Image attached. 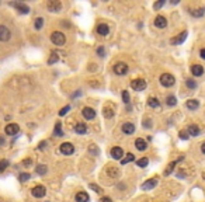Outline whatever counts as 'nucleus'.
Instances as JSON below:
<instances>
[{
    "label": "nucleus",
    "mask_w": 205,
    "mask_h": 202,
    "mask_svg": "<svg viewBox=\"0 0 205 202\" xmlns=\"http://www.w3.org/2000/svg\"><path fill=\"white\" fill-rule=\"evenodd\" d=\"M51 41H52V44L58 45V46H62L66 42V37L61 31H53L52 34H51Z\"/></svg>",
    "instance_id": "obj_1"
},
{
    "label": "nucleus",
    "mask_w": 205,
    "mask_h": 202,
    "mask_svg": "<svg viewBox=\"0 0 205 202\" xmlns=\"http://www.w3.org/2000/svg\"><path fill=\"white\" fill-rule=\"evenodd\" d=\"M174 83H176V79H174L173 74L163 73L160 76V84L163 87H171V86H174Z\"/></svg>",
    "instance_id": "obj_2"
},
{
    "label": "nucleus",
    "mask_w": 205,
    "mask_h": 202,
    "mask_svg": "<svg viewBox=\"0 0 205 202\" xmlns=\"http://www.w3.org/2000/svg\"><path fill=\"white\" fill-rule=\"evenodd\" d=\"M113 70H114V73H115V74L122 76V74H126V72H128V65H126V63H124V62H118V63H115V65H114Z\"/></svg>",
    "instance_id": "obj_3"
},
{
    "label": "nucleus",
    "mask_w": 205,
    "mask_h": 202,
    "mask_svg": "<svg viewBox=\"0 0 205 202\" xmlns=\"http://www.w3.org/2000/svg\"><path fill=\"white\" fill-rule=\"evenodd\" d=\"M131 87L136 91H142V90L146 89V81L143 79H135L131 81Z\"/></svg>",
    "instance_id": "obj_4"
},
{
    "label": "nucleus",
    "mask_w": 205,
    "mask_h": 202,
    "mask_svg": "<svg viewBox=\"0 0 205 202\" xmlns=\"http://www.w3.org/2000/svg\"><path fill=\"white\" fill-rule=\"evenodd\" d=\"M62 8V4L59 0H49L48 2V10L51 11V13H59Z\"/></svg>",
    "instance_id": "obj_5"
},
{
    "label": "nucleus",
    "mask_w": 205,
    "mask_h": 202,
    "mask_svg": "<svg viewBox=\"0 0 205 202\" xmlns=\"http://www.w3.org/2000/svg\"><path fill=\"white\" fill-rule=\"evenodd\" d=\"M19 131H20V126L17 125V123H8V125H6V128H4L6 135H10V136L17 135Z\"/></svg>",
    "instance_id": "obj_6"
},
{
    "label": "nucleus",
    "mask_w": 205,
    "mask_h": 202,
    "mask_svg": "<svg viewBox=\"0 0 205 202\" xmlns=\"http://www.w3.org/2000/svg\"><path fill=\"white\" fill-rule=\"evenodd\" d=\"M31 194H32V197H35V198H42V197H45V194H47V189H45V187H42V185H37L31 189Z\"/></svg>",
    "instance_id": "obj_7"
},
{
    "label": "nucleus",
    "mask_w": 205,
    "mask_h": 202,
    "mask_svg": "<svg viewBox=\"0 0 205 202\" xmlns=\"http://www.w3.org/2000/svg\"><path fill=\"white\" fill-rule=\"evenodd\" d=\"M10 37H11L10 30H8L7 27H4V25H0V41L6 42V41L10 40Z\"/></svg>",
    "instance_id": "obj_8"
},
{
    "label": "nucleus",
    "mask_w": 205,
    "mask_h": 202,
    "mask_svg": "<svg viewBox=\"0 0 205 202\" xmlns=\"http://www.w3.org/2000/svg\"><path fill=\"white\" fill-rule=\"evenodd\" d=\"M73 152H75V146L72 143L66 142V143H62L61 145V153H62V155L69 156V155H72Z\"/></svg>",
    "instance_id": "obj_9"
},
{
    "label": "nucleus",
    "mask_w": 205,
    "mask_h": 202,
    "mask_svg": "<svg viewBox=\"0 0 205 202\" xmlns=\"http://www.w3.org/2000/svg\"><path fill=\"white\" fill-rule=\"evenodd\" d=\"M10 6L11 7H16L17 10L20 11L21 14H27L30 11V7L27 4H24V3H17V2H13V3H10Z\"/></svg>",
    "instance_id": "obj_10"
},
{
    "label": "nucleus",
    "mask_w": 205,
    "mask_h": 202,
    "mask_svg": "<svg viewBox=\"0 0 205 202\" xmlns=\"http://www.w3.org/2000/svg\"><path fill=\"white\" fill-rule=\"evenodd\" d=\"M111 156H113L114 160H122L124 150L121 147H113V149H111Z\"/></svg>",
    "instance_id": "obj_11"
},
{
    "label": "nucleus",
    "mask_w": 205,
    "mask_h": 202,
    "mask_svg": "<svg viewBox=\"0 0 205 202\" xmlns=\"http://www.w3.org/2000/svg\"><path fill=\"white\" fill-rule=\"evenodd\" d=\"M83 117L86 119H94L96 118V111L93 110V108H90V107H86V108H83Z\"/></svg>",
    "instance_id": "obj_12"
},
{
    "label": "nucleus",
    "mask_w": 205,
    "mask_h": 202,
    "mask_svg": "<svg viewBox=\"0 0 205 202\" xmlns=\"http://www.w3.org/2000/svg\"><path fill=\"white\" fill-rule=\"evenodd\" d=\"M156 185H158V178H150V180H147L146 183H143V184H142V189L147 191V189L155 188Z\"/></svg>",
    "instance_id": "obj_13"
},
{
    "label": "nucleus",
    "mask_w": 205,
    "mask_h": 202,
    "mask_svg": "<svg viewBox=\"0 0 205 202\" xmlns=\"http://www.w3.org/2000/svg\"><path fill=\"white\" fill-rule=\"evenodd\" d=\"M155 25L158 27V28H166V27H167V20H166V17L158 16L155 19Z\"/></svg>",
    "instance_id": "obj_14"
},
{
    "label": "nucleus",
    "mask_w": 205,
    "mask_h": 202,
    "mask_svg": "<svg viewBox=\"0 0 205 202\" xmlns=\"http://www.w3.org/2000/svg\"><path fill=\"white\" fill-rule=\"evenodd\" d=\"M191 73H192V76H195V77L202 76L204 68H202L201 65H192V66H191Z\"/></svg>",
    "instance_id": "obj_15"
},
{
    "label": "nucleus",
    "mask_w": 205,
    "mask_h": 202,
    "mask_svg": "<svg viewBox=\"0 0 205 202\" xmlns=\"http://www.w3.org/2000/svg\"><path fill=\"white\" fill-rule=\"evenodd\" d=\"M186 38H187V31L184 32H181V34L179 35V37H176V38H171V45H180V44H183V42L186 41Z\"/></svg>",
    "instance_id": "obj_16"
},
{
    "label": "nucleus",
    "mask_w": 205,
    "mask_h": 202,
    "mask_svg": "<svg viewBox=\"0 0 205 202\" xmlns=\"http://www.w3.org/2000/svg\"><path fill=\"white\" fill-rule=\"evenodd\" d=\"M122 132H124V134H126V135L134 134V132H135V125L132 122H125L122 125Z\"/></svg>",
    "instance_id": "obj_17"
},
{
    "label": "nucleus",
    "mask_w": 205,
    "mask_h": 202,
    "mask_svg": "<svg viewBox=\"0 0 205 202\" xmlns=\"http://www.w3.org/2000/svg\"><path fill=\"white\" fill-rule=\"evenodd\" d=\"M135 146H136V149L138 150H141V152H143V150H146V147H147V143L145 142V139H136L135 140Z\"/></svg>",
    "instance_id": "obj_18"
},
{
    "label": "nucleus",
    "mask_w": 205,
    "mask_h": 202,
    "mask_svg": "<svg viewBox=\"0 0 205 202\" xmlns=\"http://www.w3.org/2000/svg\"><path fill=\"white\" fill-rule=\"evenodd\" d=\"M89 194L87 192H77V195H76V202H89Z\"/></svg>",
    "instance_id": "obj_19"
},
{
    "label": "nucleus",
    "mask_w": 205,
    "mask_h": 202,
    "mask_svg": "<svg viewBox=\"0 0 205 202\" xmlns=\"http://www.w3.org/2000/svg\"><path fill=\"white\" fill-rule=\"evenodd\" d=\"M97 32L102 37H105V35H108V32H110V28H108V25H105V24H100V25L97 27Z\"/></svg>",
    "instance_id": "obj_20"
},
{
    "label": "nucleus",
    "mask_w": 205,
    "mask_h": 202,
    "mask_svg": "<svg viewBox=\"0 0 205 202\" xmlns=\"http://www.w3.org/2000/svg\"><path fill=\"white\" fill-rule=\"evenodd\" d=\"M107 174L110 177H114V178H117V177L119 176V170L117 167H114V166H111V167L107 168Z\"/></svg>",
    "instance_id": "obj_21"
},
{
    "label": "nucleus",
    "mask_w": 205,
    "mask_h": 202,
    "mask_svg": "<svg viewBox=\"0 0 205 202\" xmlns=\"http://www.w3.org/2000/svg\"><path fill=\"white\" fill-rule=\"evenodd\" d=\"M183 159H184V157H183V156H181V157H179V159H177V160H176V161H171V163H170V164H169V167H167V168H166V171H164V176H169V174H170V173H171V171H173V168H174V166H176V164H177V163H179V161H181V160H183Z\"/></svg>",
    "instance_id": "obj_22"
},
{
    "label": "nucleus",
    "mask_w": 205,
    "mask_h": 202,
    "mask_svg": "<svg viewBox=\"0 0 205 202\" xmlns=\"http://www.w3.org/2000/svg\"><path fill=\"white\" fill-rule=\"evenodd\" d=\"M186 105H187L188 110H197V108L200 107V101L198 100H188L186 102Z\"/></svg>",
    "instance_id": "obj_23"
},
{
    "label": "nucleus",
    "mask_w": 205,
    "mask_h": 202,
    "mask_svg": "<svg viewBox=\"0 0 205 202\" xmlns=\"http://www.w3.org/2000/svg\"><path fill=\"white\" fill-rule=\"evenodd\" d=\"M147 105L152 108H159L160 107V102H159V100L156 97H149L147 98Z\"/></svg>",
    "instance_id": "obj_24"
},
{
    "label": "nucleus",
    "mask_w": 205,
    "mask_h": 202,
    "mask_svg": "<svg viewBox=\"0 0 205 202\" xmlns=\"http://www.w3.org/2000/svg\"><path fill=\"white\" fill-rule=\"evenodd\" d=\"M75 131H76L79 135L86 134V131H87V126H86V123L79 122V123H77V125H76V128H75Z\"/></svg>",
    "instance_id": "obj_25"
},
{
    "label": "nucleus",
    "mask_w": 205,
    "mask_h": 202,
    "mask_svg": "<svg viewBox=\"0 0 205 202\" xmlns=\"http://www.w3.org/2000/svg\"><path fill=\"white\" fill-rule=\"evenodd\" d=\"M188 134L191 135V136H198V135H200V128H198L197 125H190L188 126Z\"/></svg>",
    "instance_id": "obj_26"
},
{
    "label": "nucleus",
    "mask_w": 205,
    "mask_h": 202,
    "mask_svg": "<svg viewBox=\"0 0 205 202\" xmlns=\"http://www.w3.org/2000/svg\"><path fill=\"white\" fill-rule=\"evenodd\" d=\"M53 134L56 135V136H63V132H62V123L61 122H56L55 123V129H53Z\"/></svg>",
    "instance_id": "obj_27"
},
{
    "label": "nucleus",
    "mask_w": 205,
    "mask_h": 202,
    "mask_svg": "<svg viewBox=\"0 0 205 202\" xmlns=\"http://www.w3.org/2000/svg\"><path fill=\"white\" fill-rule=\"evenodd\" d=\"M35 171H37V174H40V176H44V174H47L48 171V167L45 164H40L37 166V168H35Z\"/></svg>",
    "instance_id": "obj_28"
},
{
    "label": "nucleus",
    "mask_w": 205,
    "mask_h": 202,
    "mask_svg": "<svg viewBox=\"0 0 205 202\" xmlns=\"http://www.w3.org/2000/svg\"><path fill=\"white\" fill-rule=\"evenodd\" d=\"M205 14V8L201 7V8H197V10H192L191 11V16L192 17H202Z\"/></svg>",
    "instance_id": "obj_29"
},
{
    "label": "nucleus",
    "mask_w": 205,
    "mask_h": 202,
    "mask_svg": "<svg viewBox=\"0 0 205 202\" xmlns=\"http://www.w3.org/2000/svg\"><path fill=\"white\" fill-rule=\"evenodd\" d=\"M166 104H167L169 107H173V105H176L177 104L176 97H174V96H169V97L166 98Z\"/></svg>",
    "instance_id": "obj_30"
},
{
    "label": "nucleus",
    "mask_w": 205,
    "mask_h": 202,
    "mask_svg": "<svg viewBox=\"0 0 205 202\" xmlns=\"http://www.w3.org/2000/svg\"><path fill=\"white\" fill-rule=\"evenodd\" d=\"M134 159H135V156L132 155V153H126V156L121 160L122 164H126V163H129V161H134Z\"/></svg>",
    "instance_id": "obj_31"
},
{
    "label": "nucleus",
    "mask_w": 205,
    "mask_h": 202,
    "mask_svg": "<svg viewBox=\"0 0 205 202\" xmlns=\"http://www.w3.org/2000/svg\"><path fill=\"white\" fill-rule=\"evenodd\" d=\"M58 61H59L58 53H52V55H51V58H49V61H48V65H53V63H56Z\"/></svg>",
    "instance_id": "obj_32"
},
{
    "label": "nucleus",
    "mask_w": 205,
    "mask_h": 202,
    "mask_svg": "<svg viewBox=\"0 0 205 202\" xmlns=\"http://www.w3.org/2000/svg\"><path fill=\"white\" fill-rule=\"evenodd\" d=\"M31 178V176H30L28 173H21L20 176H19V180L20 181H23V183H25V181H28V180Z\"/></svg>",
    "instance_id": "obj_33"
},
{
    "label": "nucleus",
    "mask_w": 205,
    "mask_h": 202,
    "mask_svg": "<svg viewBox=\"0 0 205 202\" xmlns=\"http://www.w3.org/2000/svg\"><path fill=\"white\" fill-rule=\"evenodd\" d=\"M147 164H149V160H147L146 157H143V159H141V160L136 161V166H139V167H146Z\"/></svg>",
    "instance_id": "obj_34"
},
{
    "label": "nucleus",
    "mask_w": 205,
    "mask_h": 202,
    "mask_svg": "<svg viewBox=\"0 0 205 202\" xmlns=\"http://www.w3.org/2000/svg\"><path fill=\"white\" fill-rule=\"evenodd\" d=\"M8 164H10L8 160H2V161H0V173H3V171L8 167Z\"/></svg>",
    "instance_id": "obj_35"
},
{
    "label": "nucleus",
    "mask_w": 205,
    "mask_h": 202,
    "mask_svg": "<svg viewBox=\"0 0 205 202\" xmlns=\"http://www.w3.org/2000/svg\"><path fill=\"white\" fill-rule=\"evenodd\" d=\"M42 25H44V19H42V17H38V19L35 20V28L40 30V28H42Z\"/></svg>",
    "instance_id": "obj_36"
},
{
    "label": "nucleus",
    "mask_w": 205,
    "mask_h": 202,
    "mask_svg": "<svg viewBox=\"0 0 205 202\" xmlns=\"http://www.w3.org/2000/svg\"><path fill=\"white\" fill-rule=\"evenodd\" d=\"M104 117L105 118H113L114 117V111L110 108H104Z\"/></svg>",
    "instance_id": "obj_37"
},
{
    "label": "nucleus",
    "mask_w": 205,
    "mask_h": 202,
    "mask_svg": "<svg viewBox=\"0 0 205 202\" xmlns=\"http://www.w3.org/2000/svg\"><path fill=\"white\" fill-rule=\"evenodd\" d=\"M186 84H187V87H188V89H195V87H197V83H195L192 79H188L186 81Z\"/></svg>",
    "instance_id": "obj_38"
},
{
    "label": "nucleus",
    "mask_w": 205,
    "mask_h": 202,
    "mask_svg": "<svg viewBox=\"0 0 205 202\" xmlns=\"http://www.w3.org/2000/svg\"><path fill=\"white\" fill-rule=\"evenodd\" d=\"M89 187L93 189V191H96V192H97V194H101V192H102V189H101L98 185H96V184H90Z\"/></svg>",
    "instance_id": "obj_39"
},
{
    "label": "nucleus",
    "mask_w": 205,
    "mask_h": 202,
    "mask_svg": "<svg viewBox=\"0 0 205 202\" xmlns=\"http://www.w3.org/2000/svg\"><path fill=\"white\" fill-rule=\"evenodd\" d=\"M122 100L125 104H129V94L128 91H122Z\"/></svg>",
    "instance_id": "obj_40"
},
{
    "label": "nucleus",
    "mask_w": 205,
    "mask_h": 202,
    "mask_svg": "<svg viewBox=\"0 0 205 202\" xmlns=\"http://www.w3.org/2000/svg\"><path fill=\"white\" fill-rule=\"evenodd\" d=\"M70 110V105H66V107H63L62 110H61V112H59V115L61 117H63V115H66V114H68V111Z\"/></svg>",
    "instance_id": "obj_41"
},
{
    "label": "nucleus",
    "mask_w": 205,
    "mask_h": 202,
    "mask_svg": "<svg viewBox=\"0 0 205 202\" xmlns=\"http://www.w3.org/2000/svg\"><path fill=\"white\" fill-rule=\"evenodd\" d=\"M163 4H164V0H160V2H158V3L153 4V8H155V10H159L160 7H163Z\"/></svg>",
    "instance_id": "obj_42"
},
{
    "label": "nucleus",
    "mask_w": 205,
    "mask_h": 202,
    "mask_svg": "<svg viewBox=\"0 0 205 202\" xmlns=\"http://www.w3.org/2000/svg\"><path fill=\"white\" fill-rule=\"evenodd\" d=\"M97 53H98V55H100V56H104V55H105V51H104V48H102V46L97 48Z\"/></svg>",
    "instance_id": "obj_43"
},
{
    "label": "nucleus",
    "mask_w": 205,
    "mask_h": 202,
    "mask_svg": "<svg viewBox=\"0 0 205 202\" xmlns=\"http://www.w3.org/2000/svg\"><path fill=\"white\" fill-rule=\"evenodd\" d=\"M180 138H181V139H184V140H187L188 139V134H187V132H180Z\"/></svg>",
    "instance_id": "obj_44"
},
{
    "label": "nucleus",
    "mask_w": 205,
    "mask_h": 202,
    "mask_svg": "<svg viewBox=\"0 0 205 202\" xmlns=\"http://www.w3.org/2000/svg\"><path fill=\"white\" fill-rule=\"evenodd\" d=\"M200 56H201L202 59H205V48H202V49L200 51Z\"/></svg>",
    "instance_id": "obj_45"
},
{
    "label": "nucleus",
    "mask_w": 205,
    "mask_h": 202,
    "mask_svg": "<svg viewBox=\"0 0 205 202\" xmlns=\"http://www.w3.org/2000/svg\"><path fill=\"white\" fill-rule=\"evenodd\" d=\"M100 202H113L111 201V198H107V197H104V198H101Z\"/></svg>",
    "instance_id": "obj_46"
},
{
    "label": "nucleus",
    "mask_w": 205,
    "mask_h": 202,
    "mask_svg": "<svg viewBox=\"0 0 205 202\" xmlns=\"http://www.w3.org/2000/svg\"><path fill=\"white\" fill-rule=\"evenodd\" d=\"M45 145H47V142H41V143H40V147H38V149H40V150L45 149Z\"/></svg>",
    "instance_id": "obj_47"
},
{
    "label": "nucleus",
    "mask_w": 205,
    "mask_h": 202,
    "mask_svg": "<svg viewBox=\"0 0 205 202\" xmlns=\"http://www.w3.org/2000/svg\"><path fill=\"white\" fill-rule=\"evenodd\" d=\"M201 152H202L204 155H205V142H204L202 145H201Z\"/></svg>",
    "instance_id": "obj_48"
},
{
    "label": "nucleus",
    "mask_w": 205,
    "mask_h": 202,
    "mask_svg": "<svg viewBox=\"0 0 205 202\" xmlns=\"http://www.w3.org/2000/svg\"><path fill=\"white\" fill-rule=\"evenodd\" d=\"M2 145H4V138L0 135V146H2Z\"/></svg>",
    "instance_id": "obj_49"
}]
</instances>
